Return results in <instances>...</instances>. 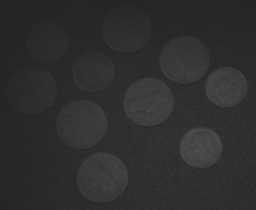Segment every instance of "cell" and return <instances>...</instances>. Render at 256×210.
<instances>
[{
	"label": "cell",
	"mask_w": 256,
	"mask_h": 210,
	"mask_svg": "<svg viewBox=\"0 0 256 210\" xmlns=\"http://www.w3.org/2000/svg\"><path fill=\"white\" fill-rule=\"evenodd\" d=\"M26 46L34 58L43 62H53L66 54L70 38L58 24L41 22L30 30Z\"/></svg>",
	"instance_id": "obj_8"
},
{
	"label": "cell",
	"mask_w": 256,
	"mask_h": 210,
	"mask_svg": "<svg viewBox=\"0 0 256 210\" xmlns=\"http://www.w3.org/2000/svg\"><path fill=\"white\" fill-rule=\"evenodd\" d=\"M164 74L180 84L194 83L202 79L210 67L207 47L198 38L183 36L169 41L160 58Z\"/></svg>",
	"instance_id": "obj_5"
},
{
	"label": "cell",
	"mask_w": 256,
	"mask_h": 210,
	"mask_svg": "<svg viewBox=\"0 0 256 210\" xmlns=\"http://www.w3.org/2000/svg\"><path fill=\"white\" fill-rule=\"evenodd\" d=\"M58 92L50 74L38 67L16 71L8 82L6 98L10 105L20 114H38L53 104Z\"/></svg>",
	"instance_id": "obj_3"
},
{
	"label": "cell",
	"mask_w": 256,
	"mask_h": 210,
	"mask_svg": "<svg viewBox=\"0 0 256 210\" xmlns=\"http://www.w3.org/2000/svg\"><path fill=\"white\" fill-rule=\"evenodd\" d=\"M152 34V24L142 10L126 6L113 10L102 22L106 44L119 52H134L144 46Z\"/></svg>",
	"instance_id": "obj_6"
},
{
	"label": "cell",
	"mask_w": 256,
	"mask_h": 210,
	"mask_svg": "<svg viewBox=\"0 0 256 210\" xmlns=\"http://www.w3.org/2000/svg\"><path fill=\"white\" fill-rule=\"evenodd\" d=\"M222 140L211 129L198 128L187 132L180 142L183 160L190 166L206 168L214 165L222 156Z\"/></svg>",
	"instance_id": "obj_7"
},
{
	"label": "cell",
	"mask_w": 256,
	"mask_h": 210,
	"mask_svg": "<svg viewBox=\"0 0 256 210\" xmlns=\"http://www.w3.org/2000/svg\"><path fill=\"white\" fill-rule=\"evenodd\" d=\"M248 94V82L236 68L224 67L214 70L206 82L208 98L222 108L239 104Z\"/></svg>",
	"instance_id": "obj_9"
},
{
	"label": "cell",
	"mask_w": 256,
	"mask_h": 210,
	"mask_svg": "<svg viewBox=\"0 0 256 210\" xmlns=\"http://www.w3.org/2000/svg\"><path fill=\"white\" fill-rule=\"evenodd\" d=\"M108 122L99 105L88 100H77L66 105L56 120L59 137L76 149H88L104 137Z\"/></svg>",
	"instance_id": "obj_2"
},
{
	"label": "cell",
	"mask_w": 256,
	"mask_h": 210,
	"mask_svg": "<svg viewBox=\"0 0 256 210\" xmlns=\"http://www.w3.org/2000/svg\"><path fill=\"white\" fill-rule=\"evenodd\" d=\"M77 184L90 201L110 202L118 198L128 186V170L116 156L96 153L80 166Z\"/></svg>",
	"instance_id": "obj_1"
},
{
	"label": "cell",
	"mask_w": 256,
	"mask_h": 210,
	"mask_svg": "<svg viewBox=\"0 0 256 210\" xmlns=\"http://www.w3.org/2000/svg\"><path fill=\"white\" fill-rule=\"evenodd\" d=\"M73 77L82 90L98 92L112 83L114 67L110 59L102 53H86L74 65Z\"/></svg>",
	"instance_id": "obj_10"
},
{
	"label": "cell",
	"mask_w": 256,
	"mask_h": 210,
	"mask_svg": "<svg viewBox=\"0 0 256 210\" xmlns=\"http://www.w3.org/2000/svg\"><path fill=\"white\" fill-rule=\"evenodd\" d=\"M174 98L172 90L160 80L144 78L128 88L124 108L128 117L138 125H159L172 114Z\"/></svg>",
	"instance_id": "obj_4"
}]
</instances>
